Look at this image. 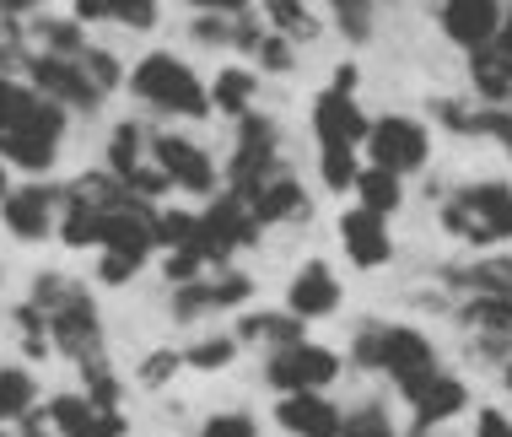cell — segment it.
Instances as JSON below:
<instances>
[{"mask_svg": "<svg viewBox=\"0 0 512 437\" xmlns=\"http://www.w3.org/2000/svg\"><path fill=\"white\" fill-rule=\"evenodd\" d=\"M49 324V346L65 351L71 362H87V357H103V319H98V303L92 292L60 270H44L33 281V297H27Z\"/></svg>", "mask_w": 512, "mask_h": 437, "instance_id": "cell-1", "label": "cell"}, {"mask_svg": "<svg viewBox=\"0 0 512 437\" xmlns=\"http://www.w3.org/2000/svg\"><path fill=\"white\" fill-rule=\"evenodd\" d=\"M130 92L146 108L168 114V119H205L211 114V92H205V81L195 76V65L178 60V54H168V49H151L146 60L135 65Z\"/></svg>", "mask_w": 512, "mask_h": 437, "instance_id": "cell-2", "label": "cell"}, {"mask_svg": "<svg viewBox=\"0 0 512 437\" xmlns=\"http://www.w3.org/2000/svg\"><path fill=\"white\" fill-rule=\"evenodd\" d=\"M442 232L459 243H475V249H491V243L512 238V184L486 179V184H464L459 195L442 206Z\"/></svg>", "mask_w": 512, "mask_h": 437, "instance_id": "cell-3", "label": "cell"}, {"mask_svg": "<svg viewBox=\"0 0 512 437\" xmlns=\"http://www.w3.org/2000/svg\"><path fill=\"white\" fill-rule=\"evenodd\" d=\"M275 152H281V125H275L270 114H243L238 119V146H232V157H227V195H238V200L254 195V189L281 168Z\"/></svg>", "mask_w": 512, "mask_h": 437, "instance_id": "cell-4", "label": "cell"}, {"mask_svg": "<svg viewBox=\"0 0 512 437\" xmlns=\"http://www.w3.org/2000/svg\"><path fill=\"white\" fill-rule=\"evenodd\" d=\"M378 367L394 378V389L405 394V400H415V394L442 373L437 346L421 330H410V324H378Z\"/></svg>", "mask_w": 512, "mask_h": 437, "instance_id": "cell-5", "label": "cell"}, {"mask_svg": "<svg viewBox=\"0 0 512 437\" xmlns=\"http://www.w3.org/2000/svg\"><path fill=\"white\" fill-rule=\"evenodd\" d=\"M367 157L372 168L394 173V179H405V173H421L426 157H432V130L421 125V119L410 114H383L367 125Z\"/></svg>", "mask_w": 512, "mask_h": 437, "instance_id": "cell-6", "label": "cell"}, {"mask_svg": "<svg viewBox=\"0 0 512 437\" xmlns=\"http://www.w3.org/2000/svg\"><path fill=\"white\" fill-rule=\"evenodd\" d=\"M248 243H259L254 216H248V206H243L238 195H227V189H221L211 206L195 216V243H189V249H195L205 265H227L238 249H248Z\"/></svg>", "mask_w": 512, "mask_h": 437, "instance_id": "cell-7", "label": "cell"}, {"mask_svg": "<svg viewBox=\"0 0 512 437\" xmlns=\"http://www.w3.org/2000/svg\"><path fill=\"white\" fill-rule=\"evenodd\" d=\"M22 81L33 92H44L49 103H60L65 114H98L103 108V92H98V81L87 76V65L81 60H60V54H27V65H22Z\"/></svg>", "mask_w": 512, "mask_h": 437, "instance_id": "cell-8", "label": "cell"}, {"mask_svg": "<svg viewBox=\"0 0 512 437\" xmlns=\"http://www.w3.org/2000/svg\"><path fill=\"white\" fill-rule=\"evenodd\" d=\"M340 378V357L318 340H297V346H281L270 351L265 362V384L281 389V394H318Z\"/></svg>", "mask_w": 512, "mask_h": 437, "instance_id": "cell-9", "label": "cell"}, {"mask_svg": "<svg viewBox=\"0 0 512 437\" xmlns=\"http://www.w3.org/2000/svg\"><path fill=\"white\" fill-rule=\"evenodd\" d=\"M151 168L184 195H216V162L189 135H151Z\"/></svg>", "mask_w": 512, "mask_h": 437, "instance_id": "cell-10", "label": "cell"}, {"mask_svg": "<svg viewBox=\"0 0 512 437\" xmlns=\"http://www.w3.org/2000/svg\"><path fill=\"white\" fill-rule=\"evenodd\" d=\"M372 119L362 114V103L351 92H318L313 98V135H318V152H362Z\"/></svg>", "mask_w": 512, "mask_h": 437, "instance_id": "cell-11", "label": "cell"}, {"mask_svg": "<svg viewBox=\"0 0 512 437\" xmlns=\"http://www.w3.org/2000/svg\"><path fill=\"white\" fill-rule=\"evenodd\" d=\"M0 222H6L11 238L22 243H44L54 222H60V184H22V189H6L0 200Z\"/></svg>", "mask_w": 512, "mask_h": 437, "instance_id": "cell-12", "label": "cell"}, {"mask_svg": "<svg viewBox=\"0 0 512 437\" xmlns=\"http://www.w3.org/2000/svg\"><path fill=\"white\" fill-rule=\"evenodd\" d=\"M426 6H432L437 27L453 38V44L475 54V49L496 44V27H502L507 0H426Z\"/></svg>", "mask_w": 512, "mask_h": 437, "instance_id": "cell-13", "label": "cell"}, {"mask_svg": "<svg viewBox=\"0 0 512 437\" xmlns=\"http://www.w3.org/2000/svg\"><path fill=\"white\" fill-rule=\"evenodd\" d=\"M248 297H254V281L243 276V270H221L211 281H189V286H173V319L189 324L200 319V313H221V308H243Z\"/></svg>", "mask_w": 512, "mask_h": 437, "instance_id": "cell-14", "label": "cell"}, {"mask_svg": "<svg viewBox=\"0 0 512 437\" xmlns=\"http://www.w3.org/2000/svg\"><path fill=\"white\" fill-rule=\"evenodd\" d=\"M49 421L60 437H124L130 432V421H124L119 405H98V400H87V394H54Z\"/></svg>", "mask_w": 512, "mask_h": 437, "instance_id": "cell-15", "label": "cell"}, {"mask_svg": "<svg viewBox=\"0 0 512 437\" xmlns=\"http://www.w3.org/2000/svg\"><path fill=\"white\" fill-rule=\"evenodd\" d=\"M6 130H60L65 135V108L33 92L22 76L0 71V135Z\"/></svg>", "mask_w": 512, "mask_h": 437, "instance_id": "cell-16", "label": "cell"}, {"mask_svg": "<svg viewBox=\"0 0 512 437\" xmlns=\"http://www.w3.org/2000/svg\"><path fill=\"white\" fill-rule=\"evenodd\" d=\"M340 249L351 254V265L356 270H383L394 259V232L383 216H372V211H345L340 216Z\"/></svg>", "mask_w": 512, "mask_h": 437, "instance_id": "cell-17", "label": "cell"}, {"mask_svg": "<svg viewBox=\"0 0 512 437\" xmlns=\"http://www.w3.org/2000/svg\"><path fill=\"white\" fill-rule=\"evenodd\" d=\"M335 308H340V276L324 259H308L292 276V286H286V313H297L308 324V319H329Z\"/></svg>", "mask_w": 512, "mask_h": 437, "instance_id": "cell-18", "label": "cell"}, {"mask_svg": "<svg viewBox=\"0 0 512 437\" xmlns=\"http://www.w3.org/2000/svg\"><path fill=\"white\" fill-rule=\"evenodd\" d=\"M464 405H469V389H464V378H453V373H437L432 384H426L421 394L410 400V437H432L437 427H448L453 416H464Z\"/></svg>", "mask_w": 512, "mask_h": 437, "instance_id": "cell-19", "label": "cell"}, {"mask_svg": "<svg viewBox=\"0 0 512 437\" xmlns=\"http://www.w3.org/2000/svg\"><path fill=\"white\" fill-rule=\"evenodd\" d=\"M243 206H248V216H254V227L265 232V227H275V222H292V216L308 211V189H302L286 168H275L270 179L243 200Z\"/></svg>", "mask_w": 512, "mask_h": 437, "instance_id": "cell-20", "label": "cell"}, {"mask_svg": "<svg viewBox=\"0 0 512 437\" xmlns=\"http://www.w3.org/2000/svg\"><path fill=\"white\" fill-rule=\"evenodd\" d=\"M275 421H281V432H292V437H340L345 411L329 400V394H286V400L275 405Z\"/></svg>", "mask_w": 512, "mask_h": 437, "instance_id": "cell-21", "label": "cell"}, {"mask_svg": "<svg viewBox=\"0 0 512 437\" xmlns=\"http://www.w3.org/2000/svg\"><path fill=\"white\" fill-rule=\"evenodd\" d=\"M448 286H459L469 297H491L512 313V254H480L475 265L448 270Z\"/></svg>", "mask_w": 512, "mask_h": 437, "instance_id": "cell-22", "label": "cell"}, {"mask_svg": "<svg viewBox=\"0 0 512 437\" xmlns=\"http://www.w3.org/2000/svg\"><path fill=\"white\" fill-rule=\"evenodd\" d=\"M265 346V351H281V346H297V340H308V324L297 319V313L286 308H248L238 319V346Z\"/></svg>", "mask_w": 512, "mask_h": 437, "instance_id": "cell-23", "label": "cell"}, {"mask_svg": "<svg viewBox=\"0 0 512 437\" xmlns=\"http://www.w3.org/2000/svg\"><path fill=\"white\" fill-rule=\"evenodd\" d=\"M60 130H6L0 135V162H11V168L22 173H49L54 162H60Z\"/></svg>", "mask_w": 512, "mask_h": 437, "instance_id": "cell-24", "label": "cell"}, {"mask_svg": "<svg viewBox=\"0 0 512 437\" xmlns=\"http://www.w3.org/2000/svg\"><path fill=\"white\" fill-rule=\"evenodd\" d=\"M469 87H475L480 108H512V60L496 44L469 54Z\"/></svg>", "mask_w": 512, "mask_h": 437, "instance_id": "cell-25", "label": "cell"}, {"mask_svg": "<svg viewBox=\"0 0 512 437\" xmlns=\"http://www.w3.org/2000/svg\"><path fill=\"white\" fill-rule=\"evenodd\" d=\"M254 6L265 11V22L286 38V44H313L318 38V17H313L308 0H254Z\"/></svg>", "mask_w": 512, "mask_h": 437, "instance_id": "cell-26", "label": "cell"}, {"mask_svg": "<svg viewBox=\"0 0 512 437\" xmlns=\"http://www.w3.org/2000/svg\"><path fill=\"white\" fill-rule=\"evenodd\" d=\"M211 108H221V114H232V119H243L248 114V103H254V92H259V76L254 71H243V65H221L211 87Z\"/></svg>", "mask_w": 512, "mask_h": 437, "instance_id": "cell-27", "label": "cell"}, {"mask_svg": "<svg viewBox=\"0 0 512 437\" xmlns=\"http://www.w3.org/2000/svg\"><path fill=\"white\" fill-rule=\"evenodd\" d=\"M351 189H356V200H362V211H372V216H394L405 206V179H394V173H383V168H362Z\"/></svg>", "mask_w": 512, "mask_h": 437, "instance_id": "cell-28", "label": "cell"}, {"mask_svg": "<svg viewBox=\"0 0 512 437\" xmlns=\"http://www.w3.org/2000/svg\"><path fill=\"white\" fill-rule=\"evenodd\" d=\"M146 146H151V130L135 125V119H124V125H114V135H108V173L114 179H130L135 168H146Z\"/></svg>", "mask_w": 512, "mask_h": 437, "instance_id": "cell-29", "label": "cell"}, {"mask_svg": "<svg viewBox=\"0 0 512 437\" xmlns=\"http://www.w3.org/2000/svg\"><path fill=\"white\" fill-rule=\"evenodd\" d=\"M33 44H38V54L81 60V49H87V27L71 22V17H44V22H33Z\"/></svg>", "mask_w": 512, "mask_h": 437, "instance_id": "cell-30", "label": "cell"}, {"mask_svg": "<svg viewBox=\"0 0 512 437\" xmlns=\"http://www.w3.org/2000/svg\"><path fill=\"white\" fill-rule=\"evenodd\" d=\"M38 405V384L27 367H0V427L6 421H22Z\"/></svg>", "mask_w": 512, "mask_h": 437, "instance_id": "cell-31", "label": "cell"}, {"mask_svg": "<svg viewBox=\"0 0 512 437\" xmlns=\"http://www.w3.org/2000/svg\"><path fill=\"white\" fill-rule=\"evenodd\" d=\"M232 362H238V335H205L184 351V367H195V373H221Z\"/></svg>", "mask_w": 512, "mask_h": 437, "instance_id": "cell-32", "label": "cell"}, {"mask_svg": "<svg viewBox=\"0 0 512 437\" xmlns=\"http://www.w3.org/2000/svg\"><path fill=\"white\" fill-rule=\"evenodd\" d=\"M76 367H81V394H87V400H98V405H119V373L108 367V351H103V357L76 362Z\"/></svg>", "mask_w": 512, "mask_h": 437, "instance_id": "cell-33", "label": "cell"}, {"mask_svg": "<svg viewBox=\"0 0 512 437\" xmlns=\"http://www.w3.org/2000/svg\"><path fill=\"white\" fill-rule=\"evenodd\" d=\"M151 238H157V249H189L195 243V211H157L151 216Z\"/></svg>", "mask_w": 512, "mask_h": 437, "instance_id": "cell-34", "label": "cell"}, {"mask_svg": "<svg viewBox=\"0 0 512 437\" xmlns=\"http://www.w3.org/2000/svg\"><path fill=\"white\" fill-rule=\"evenodd\" d=\"M459 135H491L512 152V108H464V125Z\"/></svg>", "mask_w": 512, "mask_h": 437, "instance_id": "cell-35", "label": "cell"}, {"mask_svg": "<svg viewBox=\"0 0 512 437\" xmlns=\"http://www.w3.org/2000/svg\"><path fill=\"white\" fill-rule=\"evenodd\" d=\"M11 324H17V335H22V351L33 362H44L49 357V324H44V313H38L33 303H17L11 308Z\"/></svg>", "mask_w": 512, "mask_h": 437, "instance_id": "cell-36", "label": "cell"}, {"mask_svg": "<svg viewBox=\"0 0 512 437\" xmlns=\"http://www.w3.org/2000/svg\"><path fill=\"white\" fill-rule=\"evenodd\" d=\"M340 437H399V427L389 421L383 405H362V411H351L340 421Z\"/></svg>", "mask_w": 512, "mask_h": 437, "instance_id": "cell-37", "label": "cell"}, {"mask_svg": "<svg viewBox=\"0 0 512 437\" xmlns=\"http://www.w3.org/2000/svg\"><path fill=\"white\" fill-rule=\"evenodd\" d=\"M356 173H362V162H356V152H318V179H324V189H335V195H345V189L356 184Z\"/></svg>", "mask_w": 512, "mask_h": 437, "instance_id": "cell-38", "label": "cell"}, {"mask_svg": "<svg viewBox=\"0 0 512 437\" xmlns=\"http://www.w3.org/2000/svg\"><path fill=\"white\" fill-rule=\"evenodd\" d=\"M157 0H108V22L130 27V33H151L157 27Z\"/></svg>", "mask_w": 512, "mask_h": 437, "instance_id": "cell-39", "label": "cell"}, {"mask_svg": "<svg viewBox=\"0 0 512 437\" xmlns=\"http://www.w3.org/2000/svg\"><path fill=\"white\" fill-rule=\"evenodd\" d=\"M335 22L351 44H367L372 38V0H335Z\"/></svg>", "mask_w": 512, "mask_h": 437, "instance_id": "cell-40", "label": "cell"}, {"mask_svg": "<svg viewBox=\"0 0 512 437\" xmlns=\"http://www.w3.org/2000/svg\"><path fill=\"white\" fill-rule=\"evenodd\" d=\"M81 65H87V76L92 81H98V92H103V98H108V92H114L119 87V81H124V71H119V60H114V54H108V49H81Z\"/></svg>", "mask_w": 512, "mask_h": 437, "instance_id": "cell-41", "label": "cell"}, {"mask_svg": "<svg viewBox=\"0 0 512 437\" xmlns=\"http://www.w3.org/2000/svg\"><path fill=\"white\" fill-rule=\"evenodd\" d=\"M178 367H184V351H168V346H157V351H151V357L141 362V373H135V378H141L146 389H162V384H168V378L178 373Z\"/></svg>", "mask_w": 512, "mask_h": 437, "instance_id": "cell-42", "label": "cell"}, {"mask_svg": "<svg viewBox=\"0 0 512 437\" xmlns=\"http://www.w3.org/2000/svg\"><path fill=\"white\" fill-rule=\"evenodd\" d=\"M200 437H259V421L248 416V411H216L200 427Z\"/></svg>", "mask_w": 512, "mask_h": 437, "instance_id": "cell-43", "label": "cell"}, {"mask_svg": "<svg viewBox=\"0 0 512 437\" xmlns=\"http://www.w3.org/2000/svg\"><path fill=\"white\" fill-rule=\"evenodd\" d=\"M254 60L265 65V71H275V76H286L297 65V54H292V44H286L281 33H265L259 38V49H254Z\"/></svg>", "mask_w": 512, "mask_h": 437, "instance_id": "cell-44", "label": "cell"}, {"mask_svg": "<svg viewBox=\"0 0 512 437\" xmlns=\"http://www.w3.org/2000/svg\"><path fill=\"white\" fill-rule=\"evenodd\" d=\"M189 33H195L200 44H211V49H232V38H238V17H195Z\"/></svg>", "mask_w": 512, "mask_h": 437, "instance_id": "cell-45", "label": "cell"}, {"mask_svg": "<svg viewBox=\"0 0 512 437\" xmlns=\"http://www.w3.org/2000/svg\"><path fill=\"white\" fill-rule=\"evenodd\" d=\"M200 270H205V259L195 249H173L168 265H162V276H168L173 286H189V281H200Z\"/></svg>", "mask_w": 512, "mask_h": 437, "instance_id": "cell-46", "label": "cell"}, {"mask_svg": "<svg viewBox=\"0 0 512 437\" xmlns=\"http://www.w3.org/2000/svg\"><path fill=\"white\" fill-rule=\"evenodd\" d=\"M189 6L200 17H243V11H254V0H189Z\"/></svg>", "mask_w": 512, "mask_h": 437, "instance_id": "cell-47", "label": "cell"}, {"mask_svg": "<svg viewBox=\"0 0 512 437\" xmlns=\"http://www.w3.org/2000/svg\"><path fill=\"white\" fill-rule=\"evenodd\" d=\"M469 437H512V421L502 416V411H480L475 416V432Z\"/></svg>", "mask_w": 512, "mask_h": 437, "instance_id": "cell-48", "label": "cell"}, {"mask_svg": "<svg viewBox=\"0 0 512 437\" xmlns=\"http://www.w3.org/2000/svg\"><path fill=\"white\" fill-rule=\"evenodd\" d=\"M17 427H22L17 437H60V432H54V421H49V411H38V405L17 421Z\"/></svg>", "mask_w": 512, "mask_h": 437, "instance_id": "cell-49", "label": "cell"}, {"mask_svg": "<svg viewBox=\"0 0 512 437\" xmlns=\"http://www.w3.org/2000/svg\"><path fill=\"white\" fill-rule=\"evenodd\" d=\"M71 22H108V0H76V11H71Z\"/></svg>", "mask_w": 512, "mask_h": 437, "instance_id": "cell-50", "label": "cell"}, {"mask_svg": "<svg viewBox=\"0 0 512 437\" xmlns=\"http://www.w3.org/2000/svg\"><path fill=\"white\" fill-rule=\"evenodd\" d=\"M33 6H38V0H0V22H22Z\"/></svg>", "mask_w": 512, "mask_h": 437, "instance_id": "cell-51", "label": "cell"}, {"mask_svg": "<svg viewBox=\"0 0 512 437\" xmlns=\"http://www.w3.org/2000/svg\"><path fill=\"white\" fill-rule=\"evenodd\" d=\"M356 81H362V71H356V65H340V71H335V92H351V98H356Z\"/></svg>", "mask_w": 512, "mask_h": 437, "instance_id": "cell-52", "label": "cell"}, {"mask_svg": "<svg viewBox=\"0 0 512 437\" xmlns=\"http://www.w3.org/2000/svg\"><path fill=\"white\" fill-rule=\"evenodd\" d=\"M496 49H502L507 60H512V6L502 11V27H496Z\"/></svg>", "mask_w": 512, "mask_h": 437, "instance_id": "cell-53", "label": "cell"}, {"mask_svg": "<svg viewBox=\"0 0 512 437\" xmlns=\"http://www.w3.org/2000/svg\"><path fill=\"white\" fill-rule=\"evenodd\" d=\"M502 384H507V394H512V362H502Z\"/></svg>", "mask_w": 512, "mask_h": 437, "instance_id": "cell-54", "label": "cell"}, {"mask_svg": "<svg viewBox=\"0 0 512 437\" xmlns=\"http://www.w3.org/2000/svg\"><path fill=\"white\" fill-rule=\"evenodd\" d=\"M0 200H6V162H0Z\"/></svg>", "mask_w": 512, "mask_h": 437, "instance_id": "cell-55", "label": "cell"}, {"mask_svg": "<svg viewBox=\"0 0 512 437\" xmlns=\"http://www.w3.org/2000/svg\"><path fill=\"white\" fill-rule=\"evenodd\" d=\"M0 437H6V427H0Z\"/></svg>", "mask_w": 512, "mask_h": 437, "instance_id": "cell-56", "label": "cell"}]
</instances>
